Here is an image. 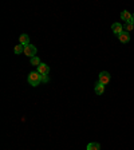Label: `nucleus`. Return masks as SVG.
Listing matches in <instances>:
<instances>
[{"label": "nucleus", "instance_id": "1", "mask_svg": "<svg viewBox=\"0 0 134 150\" xmlns=\"http://www.w3.org/2000/svg\"><path fill=\"white\" fill-rule=\"evenodd\" d=\"M28 82L31 86H38L39 83H40V74L39 73H31L28 75Z\"/></svg>", "mask_w": 134, "mask_h": 150}, {"label": "nucleus", "instance_id": "2", "mask_svg": "<svg viewBox=\"0 0 134 150\" xmlns=\"http://www.w3.org/2000/svg\"><path fill=\"white\" fill-rule=\"evenodd\" d=\"M109 80H110V74H109L107 71H102V73L99 74V79H98V82L101 83V85L106 86V85L109 83Z\"/></svg>", "mask_w": 134, "mask_h": 150}, {"label": "nucleus", "instance_id": "3", "mask_svg": "<svg viewBox=\"0 0 134 150\" xmlns=\"http://www.w3.org/2000/svg\"><path fill=\"white\" fill-rule=\"evenodd\" d=\"M36 54V47L35 46H32V44H28L24 47V55H27V56L30 58H34Z\"/></svg>", "mask_w": 134, "mask_h": 150}, {"label": "nucleus", "instance_id": "4", "mask_svg": "<svg viewBox=\"0 0 134 150\" xmlns=\"http://www.w3.org/2000/svg\"><path fill=\"white\" fill-rule=\"evenodd\" d=\"M38 73L42 75H47L50 73V67L46 63H40V66H38Z\"/></svg>", "mask_w": 134, "mask_h": 150}, {"label": "nucleus", "instance_id": "5", "mask_svg": "<svg viewBox=\"0 0 134 150\" xmlns=\"http://www.w3.org/2000/svg\"><path fill=\"white\" fill-rule=\"evenodd\" d=\"M118 39L121 43H129V40H130V35H129V32H121L118 35Z\"/></svg>", "mask_w": 134, "mask_h": 150}, {"label": "nucleus", "instance_id": "6", "mask_svg": "<svg viewBox=\"0 0 134 150\" xmlns=\"http://www.w3.org/2000/svg\"><path fill=\"white\" fill-rule=\"evenodd\" d=\"M111 30L114 34H117V35H119L121 32H123V27H122V24H119V23H114L111 26Z\"/></svg>", "mask_w": 134, "mask_h": 150}, {"label": "nucleus", "instance_id": "7", "mask_svg": "<svg viewBox=\"0 0 134 150\" xmlns=\"http://www.w3.org/2000/svg\"><path fill=\"white\" fill-rule=\"evenodd\" d=\"M131 13L129 12V11H122V13H121V19L123 20V22H126V23H129V22H131Z\"/></svg>", "mask_w": 134, "mask_h": 150}, {"label": "nucleus", "instance_id": "8", "mask_svg": "<svg viewBox=\"0 0 134 150\" xmlns=\"http://www.w3.org/2000/svg\"><path fill=\"white\" fill-rule=\"evenodd\" d=\"M19 40H20V44H23L24 47L30 44V36L26 35V34H22V35H20V38H19Z\"/></svg>", "mask_w": 134, "mask_h": 150}, {"label": "nucleus", "instance_id": "9", "mask_svg": "<svg viewBox=\"0 0 134 150\" xmlns=\"http://www.w3.org/2000/svg\"><path fill=\"white\" fill-rule=\"evenodd\" d=\"M87 150H101V145L97 142H91L87 145Z\"/></svg>", "mask_w": 134, "mask_h": 150}, {"label": "nucleus", "instance_id": "10", "mask_svg": "<svg viewBox=\"0 0 134 150\" xmlns=\"http://www.w3.org/2000/svg\"><path fill=\"white\" fill-rule=\"evenodd\" d=\"M103 91H105V86L98 82L97 83V86H95V93L98 94V95H101V94H103Z\"/></svg>", "mask_w": 134, "mask_h": 150}, {"label": "nucleus", "instance_id": "11", "mask_svg": "<svg viewBox=\"0 0 134 150\" xmlns=\"http://www.w3.org/2000/svg\"><path fill=\"white\" fill-rule=\"evenodd\" d=\"M22 52H24V46L20 44V43H19V44H18V46L15 47V54L19 55V54H22Z\"/></svg>", "mask_w": 134, "mask_h": 150}, {"label": "nucleus", "instance_id": "12", "mask_svg": "<svg viewBox=\"0 0 134 150\" xmlns=\"http://www.w3.org/2000/svg\"><path fill=\"white\" fill-rule=\"evenodd\" d=\"M31 63L34 66H40V59L38 56H34V58H31Z\"/></svg>", "mask_w": 134, "mask_h": 150}, {"label": "nucleus", "instance_id": "13", "mask_svg": "<svg viewBox=\"0 0 134 150\" xmlns=\"http://www.w3.org/2000/svg\"><path fill=\"white\" fill-rule=\"evenodd\" d=\"M133 28H134V24L131 22H129V23H126V24H125V30H126V32L131 31Z\"/></svg>", "mask_w": 134, "mask_h": 150}, {"label": "nucleus", "instance_id": "14", "mask_svg": "<svg viewBox=\"0 0 134 150\" xmlns=\"http://www.w3.org/2000/svg\"><path fill=\"white\" fill-rule=\"evenodd\" d=\"M40 82L47 83L48 82V77H47V75H42V74H40Z\"/></svg>", "mask_w": 134, "mask_h": 150}, {"label": "nucleus", "instance_id": "15", "mask_svg": "<svg viewBox=\"0 0 134 150\" xmlns=\"http://www.w3.org/2000/svg\"><path fill=\"white\" fill-rule=\"evenodd\" d=\"M131 23H133V24H134V15L131 16Z\"/></svg>", "mask_w": 134, "mask_h": 150}]
</instances>
